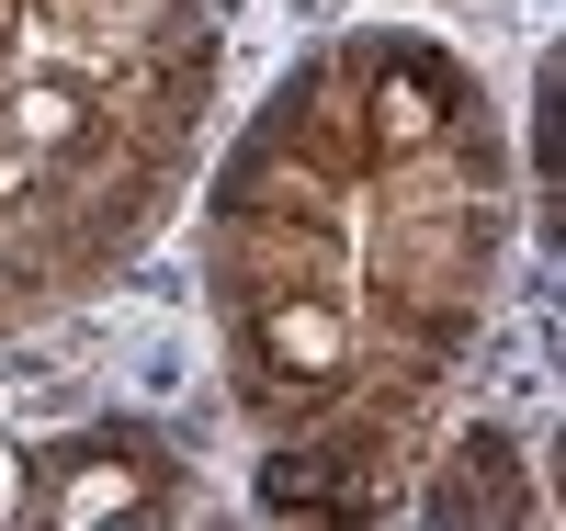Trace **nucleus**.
Listing matches in <instances>:
<instances>
[{
	"label": "nucleus",
	"instance_id": "obj_3",
	"mask_svg": "<svg viewBox=\"0 0 566 531\" xmlns=\"http://www.w3.org/2000/svg\"><path fill=\"white\" fill-rule=\"evenodd\" d=\"M23 520H193L205 487H193V464H181L159 429H136V418H103V429H69V442H45L23 464Z\"/></svg>",
	"mask_w": 566,
	"mask_h": 531
},
{
	"label": "nucleus",
	"instance_id": "obj_2",
	"mask_svg": "<svg viewBox=\"0 0 566 531\" xmlns=\"http://www.w3.org/2000/svg\"><path fill=\"white\" fill-rule=\"evenodd\" d=\"M227 79V0H0V340L114 295Z\"/></svg>",
	"mask_w": 566,
	"mask_h": 531
},
{
	"label": "nucleus",
	"instance_id": "obj_4",
	"mask_svg": "<svg viewBox=\"0 0 566 531\" xmlns=\"http://www.w3.org/2000/svg\"><path fill=\"white\" fill-rule=\"evenodd\" d=\"M419 509H431V520H533L544 498L522 487V453H510L499 429H464V442L442 453V487Z\"/></svg>",
	"mask_w": 566,
	"mask_h": 531
},
{
	"label": "nucleus",
	"instance_id": "obj_1",
	"mask_svg": "<svg viewBox=\"0 0 566 531\" xmlns=\"http://www.w3.org/2000/svg\"><path fill=\"white\" fill-rule=\"evenodd\" d=\"M499 272L510 125L476 57L419 23L317 34L205 192V306L261 442V509H397L488 340Z\"/></svg>",
	"mask_w": 566,
	"mask_h": 531
}]
</instances>
